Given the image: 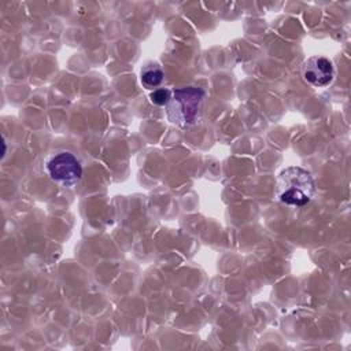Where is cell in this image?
Returning a JSON list of instances; mask_svg holds the SVG:
<instances>
[{
    "label": "cell",
    "instance_id": "1",
    "mask_svg": "<svg viewBox=\"0 0 351 351\" xmlns=\"http://www.w3.org/2000/svg\"><path fill=\"white\" fill-rule=\"evenodd\" d=\"M314 195V181L304 169L288 167L281 171L277 181V197L289 206H304Z\"/></svg>",
    "mask_w": 351,
    "mask_h": 351
},
{
    "label": "cell",
    "instance_id": "2",
    "mask_svg": "<svg viewBox=\"0 0 351 351\" xmlns=\"http://www.w3.org/2000/svg\"><path fill=\"white\" fill-rule=\"evenodd\" d=\"M203 97L204 90L196 86L176 89L167 104L169 119L182 128L191 125L196 118Z\"/></svg>",
    "mask_w": 351,
    "mask_h": 351
},
{
    "label": "cell",
    "instance_id": "3",
    "mask_svg": "<svg viewBox=\"0 0 351 351\" xmlns=\"http://www.w3.org/2000/svg\"><path fill=\"white\" fill-rule=\"evenodd\" d=\"M47 171L49 177L62 185L70 186L77 184L82 177V166L77 156L69 151L55 154L47 162Z\"/></svg>",
    "mask_w": 351,
    "mask_h": 351
},
{
    "label": "cell",
    "instance_id": "4",
    "mask_svg": "<svg viewBox=\"0 0 351 351\" xmlns=\"http://www.w3.org/2000/svg\"><path fill=\"white\" fill-rule=\"evenodd\" d=\"M335 75L332 62L324 56H313L303 64V77L311 85L321 88L332 82Z\"/></svg>",
    "mask_w": 351,
    "mask_h": 351
},
{
    "label": "cell",
    "instance_id": "5",
    "mask_svg": "<svg viewBox=\"0 0 351 351\" xmlns=\"http://www.w3.org/2000/svg\"><path fill=\"white\" fill-rule=\"evenodd\" d=\"M163 71L159 67H147L141 71V82L145 88L154 89L163 81Z\"/></svg>",
    "mask_w": 351,
    "mask_h": 351
},
{
    "label": "cell",
    "instance_id": "6",
    "mask_svg": "<svg viewBox=\"0 0 351 351\" xmlns=\"http://www.w3.org/2000/svg\"><path fill=\"white\" fill-rule=\"evenodd\" d=\"M171 92L169 89H165V88H160V89H155L151 95H149V99L156 106H166L169 104V101L171 100Z\"/></svg>",
    "mask_w": 351,
    "mask_h": 351
}]
</instances>
